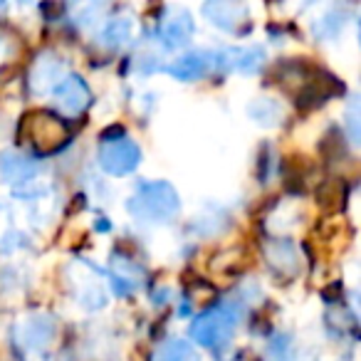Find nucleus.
<instances>
[{
  "instance_id": "1",
  "label": "nucleus",
  "mask_w": 361,
  "mask_h": 361,
  "mask_svg": "<svg viewBox=\"0 0 361 361\" xmlns=\"http://www.w3.org/2000/svg\"><path fill=\"white\" fill-rule=\"evenodd\" d=\"M126 208H129L131 216L139 218V221L161 223V221H169V218L178 211V196H176L171 183L156 180V183H144V186H139V191L131 196Z\"/></svg>"
},
{
  "instance_id": "2",
  "label": "nucleus",
  "mask_w": 361,
  "mask_h": 361,
  "mask_svg": "<svg viewBox=\"0 0 361 361\" xmlns=\"http://www.w3.org/2000/svg\"><path fill=\"white\" fill-rule=\"evenodd\" d=\"M238 324V314L231 310L228 305L213 307V310L203 312L191 326V336L198 341V344L208 346V349H216V346H223L228 339L233 336Z\"/></svg>"
},
{
  "instance_id": "3",
  "label": "nucleus",
  "mask_w": 361,
  "mask_h": 361,
  "mask_svg": "<svg viewBox=\"0 0 361 361\" xmlns=\"http://www.w3.org/2000/svg\"><path fill=\"white\" fill-rule=\"evenodd\" d=\"M139 159H141L139 146L131 139H126V136H119V139H102L99 164L106 173H111V176L131 173V171L139 166Z\"/></svg>"
},
{
  "instance_id": "4",
  "label": "nucleus",
  "mask_w": 361,
  "mask_h": 361,
  "mask_svg": "<svg viewBox=\"0 0 361 361\" xmlns=\"http://www.w3.org/2000/svg\"><path fill=\"white\" fill-rule=\"evenodd\" d=\"M25 134H27V141H30L37 151H42V154L62 149L67 141L65 124H62L57 116L45 114V111H37V114L27 116Z\"/></svg>"
},
{
  "instance_id": "5",
  "label": "nucleus",
  "mask_w": 361,
  "mask_h": 361,
  "mask_svg": "<svg viewBox=\"0 0 361 361\" xmlns=\"http://www.w3.org/2000/svg\"><path fill=\"white\" fill-rule=\"evenodd\" d=\"M55 97H57V104L62 106L65 114H82V111L90 106V87L80 80V77H65L60 80V85L55 87Z\"/></svg>"
},
{
  "instance_id": "6",
  "label": "nucleus",
  "mask_w": 361,
  "mask_h": 361,
  "mask_svg": "<svg viewBox=\"0 0 361 361\" xmlns=\"http://www.w3.org/2000/svg\"><path fill=\"white\" fill-rule=\"evenodd\" d=\"M52 336H55V322L45 314L25 319L18 326V339L25 349H45L52 341Z\"/></svg>"
},
{
  "instance_id": "7",
  "label": "nucleus",
  "mask_w": 361,
  "mask_h": 361,
  "mask_svg": "<svg viewBox=\"0 0 361 361\" xmlns=\"http://www.w3.org/2000/svg\"><path fill=\"white\" fill-rule=\"evenodd\" d=\"M60 75H62L60 57L55 52H42L30 70V87L35 92H47L60 85Z\"/></svg>"
},
{
  "instance_id": "8",
  "label": "nucleus",
  "mask_w": 361,
  "mask_h": 361,
  "mask_svg": "<svg viewBox=\"0 0 361 361\" xmlns=\"http://www.w3.org/2000/svg\"><path fill=\"white\" fill-rule=\"evenodd\" d=\"M265 255H267V262H270L280 275H295L297 267H300L295 245H292L290 240H282V238H275V240L267 243Z\"/></svg>"
},
{
  "instance_id": "9",
  "label": "nucleus",
  "mask_w": 361,
  "mask_h": 361,
  "mask_svg": "<svg viewBox=\"0 0 361 361\" xmlns=\"http://www.w3.org/2000/svg\"><path fill=\"white\" fill-rule=\"evenodd\" d=\"M37 171V164L25 154H16V151H6L0 154V176L3 180H30Z\"/></svg>"
},
{
  "instance_id": "10",
  "label": "nucleus",
  "mask_w": 361,
  "mask_h": 361,
  "mask_svg": "<svg viewBox=\"0 0 361 361\" xmlns=\"http://www.w3.org/2000/svg\"><path fill=\"white\" fill-rule=\"evenodd\" d=\"M193 35V20L186 11H176V16L166 18L161 25V37L169 47H178L183 42H188V37Z\"/></svg>"
},
{
  "instance_id": "11",
  "label": "nucleus",
  "mask_w": 361,
  "mask_h": 361,
  "mask_svg": "<svg viewBox=\"0 0 361 361\" xmlns=\"http://www.w3.org/2000/svg\"><path fill=\"white\" fill-rule=\"evenodd\" d=\"M208 65H211V57L206 52H188V55L178 57L169 65V72L178 80H186V82H193L198 77L206 75Z\"/></svg>"
},
{
  "instance_id": "12",
  "label": "nucleus",
  "mask_w": 361,
  "mask_h": 361,
  "mask_svg": "<svg viewBox=\"0 0 361 361\" xmlns=\"http://www.w3.org/2000/svg\"><path fill=\"white\" fill-rule=\"evenodd\" d=\"M154 361H198V354L188 341L183 339H166L154 351Z\"/></svg>"
},
{
  "instance_id": "13",
  "label": "nucleus",
  "mask_w": 361,
  "mask_h": 361,
  "mask_svg": "<svg viewBox=\"0 0 361 361\" xmlns=\"http://www.w3.org/2000/svg\"><path fill=\"white\" fill-rule=\"evenodd\" d=\"M203 13L211 18V23L226 27V30H233V25H235V23H240L243 16H245V8L231 6V3H213V6L203 8Z\"/></svg>"
},
{
  "instance_id": "14",
  "label": "nucleus",
  "mask_w": 361,
  "mask_h": 361,
  "mask_svg": "<svg viewBox=\"0 0 361 361\" xmlns=\"http://www.w3.org/2000/svg\"><path fill=\"white\" fill-rule=\"evenodd\" d=\"M233 55V60H228L238 72H255L262 65L265 55L257 47H245V50H228Z\"/></svg>"
},
{
  "instance_id": "15",
  "label": "nucleus",
  "mask_w": 361,
  "mask_h": 361,
  "mask_svg": "<svg viewBox=\"0 0 361 361\" xmlns=\"http://www.w3.org/2000/svg\"><path fill=\"white\" fill-rule=\"evenodd\" d=\"M111 272H114L116 280H124V292H129L134 285H139L141 270L131 260H126V257H116L114 265H111Z\"/></svg>"
},
{
  "instance_id": "16",
  "label": "nucleus",
  "mask_w": 361,
  "mask_h": 361,
  "mask_svg": "<svg viewBox=\"0 0 361 361\" xmlns=\"http://www.w3.org/2000/svg\"><path fill=\"white\" fill-rule=\"evenodd\" d=\"M129 35H131V20L114 18V20L104 27V32H102V40H106V45L116 47V45H121V42L129 40Z\"/></svg>"
},
{
  "instance_id": "17",
  "label": "nucleus",
  "mask_w": 361,
  "mask_h": 361,
  "mask_svg": "<svg viewBox=\"0 0 361 361\" xmlns=\"http://www.w3.org/2000/svg\"><path fill=\"white\" fill-rule=\"evenodd\" d=\"M250 114H252V119H255V121L270 126V124H275V121L280 119L282 109H280V104H277L275 99H257L255 104L250 106Z\"/></svg>"
}]
</instances>
